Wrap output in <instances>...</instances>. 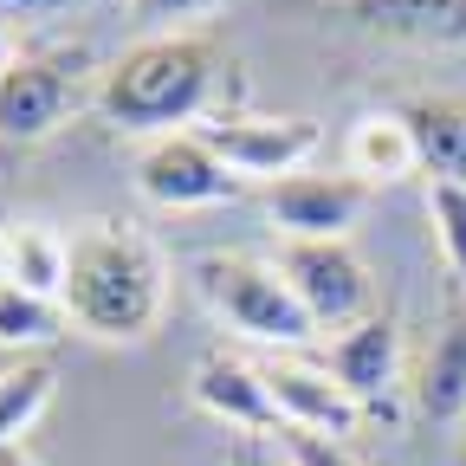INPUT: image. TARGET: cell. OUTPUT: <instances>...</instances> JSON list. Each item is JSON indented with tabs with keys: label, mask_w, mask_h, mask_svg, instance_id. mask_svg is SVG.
I'll use <instances>...</instances> for the list:
<instances>
[{
	"label": "cell",
	"mask_w": 466,
	"mask_h": 466,
	"mask_svg": "<svg viewBox=\"0 0 466 466\" xmlns=\"http://www.w3.org/2000/svg\"><path fill=\"white\" fill-rule=\"evenodd\" d=\"M0 7H20V14H46V7H58V0H0Z\"/></svg>",
	"instance_id": "obj_24"
},
{
	"label": "cell",
	"mask_w": 466,
	"mask_h": 466,
	"mask_svg": "<svg viewBox=\"0 0 466 466\" xmlns=\"http://www.w3.org/2000/svg\"><path fill=\"white\" fill-rule=\"evenodd\" d=\"M188 395H195L201 415H214V421H227V428H240L247 441L285 434V415H279V401H272V389H266V370H253V363H240V357H227V350H214V357L195 363Z\"/></svg>",
	"instance_id": "obj_9"
},
{
	"label": "cell",
	"mask_w": 466,
	"mask_h": 466,
	"mask_svg": "<svg viewBox=\"0 0 466 466\" xmlns=\"http://www.w3.org/2000/svg\"><path fill=\"white\" fill-rule=\"evenodd\" d=\"M415 408L428 421H460L466 415V311L447 318V330L428 343L415 370Z\"/></svg>",
	"instance_id": "obj_13"
},
{
	"label": "cell",
	"mask_w": 466,
	"mask_h": 466,
	"mask_svg": "<svg viewBox=\"0 0 466 466\" xmlns=\"http://www.w3.org/2000/svg\"><path fill=\"white\" fill-rule=\"evenodd\" d=\"M395 357H401L395 318H389V311H370V318H357L350 330H337L324 370H330L350 395H357L363 408H382V395H389V382H395Z\"/></svg>",
	"instance_id": "obj_11"
},
{
	"label": "cell",
	"mask_w": 466,
	"mask_h": 466,
	"mask_svg": "<svg viewBox=\"0 0 466 466\" xmlns=\"http://www.w3.org/2000/svg\"><path fill=\"white\" fill-rule=\"evenodd\" d=\"M279 453H285V466H357V453H350L343 441L305 434V428H285L279 434Z\"/></svg>",
	"instance_id": "obj_20"
},
{
	"label": "cell",
	"mask_w": 466,
	"mask_h": 466,
	"mask_svg": "<svg viewBox=\"0 0 466 466\" xmlns=\"http://www.w3.org/2000/svg\"><path fill=\"white\" fill-rule=\"evenodd\" d=\"M343 14L389 39H466V0H343Z\"/></svg>",
	"instance_id": "obj_14"
},
{
	"label": "cell",
	"mask_w": 466,
	"mask_h": 466,
	"mask_svg": "<svg viewBox=\"0 0 466 466\" xmlns=\"http://www.w3.org/2000/svg\"><path fill=\"white\" fill-rule=\"evenodd\" d=\"M52 363L46 357H20L14 370H0V447H20V434L46 415L52 401Z\"/></svg>",
	"instance_id": "obj_17"
},
{
	"label": "cell",
	"mask_w": 466,
	"mask_h": 466,
	"mask_svg": "<svg viewBox=\"0 0 466 466\" xmlns=\"http://www.w3.org/2000/svg\"><path fill=\"white\" fill-rule=\"evenodd\" d=\"M220 7V0H130L137 20H188V14H208Z\"/></svg>",
	"instance_id": "obj_21"
},
{
	"label": "cell",
	"mask_w": 466,
	"mask_h": 466,
	"mask_svg": "<svg viewBox=\"0 0 466 466\" xmlns=\"http://www.w3.org/2000/svg\"><path fill=\"white\" fill-rule=\"evenodd\" d=\"M195 285H201V299L240 330L253 343H272V350H291V343H305L318 324L311 311L299 305V291L285 285L279 266H259L247 253H201L195 266Z\"/></svg>",
	"instance_id": "obj_3"
},
{
	"label": "cell",
	"mask_w": 466,
	"mask_h": 466,
	"mask_svg": "<svg viewBox=\"0 0 466 466\" xmlns=\"http://www.w3.org/2000/svg\"><path fill=\"white\" fill-rule=\"evenodd\" d=\"M415 162L428 168V182H466V104L460 97H408L401 110Z\"/></svg>",
	"instance_id": "obj_12"
},
{
	"label": "cell",
	"mask_w": 466,
	"mask_h": 466,
	"mask_svg": "<svg viewBox=\"0 0 466 466\" xmlns=\"http://www.w3.org/2000/svg\"><path fill=\"white\" fill-rule=\"evenodd\" d=\"M78 66L85 52H14L0 66V137L7 143L52 137L78 104Z\"/></svg>",
	"instance_id": "obj_5"
},
{
	"label": "cell",
	"mask_w": 466,
	"mask_h": 466,
	"mask_svg": "<svg viewBox=\"0 0 466 466\" xmlns=\"http://www.w3.org/2000/svg\"><path fill=\"white\" fill-rule=\"evenodd\" d=\"M137 188L156 201V208H220V201H240L247 182L233 175L195 130H175V137H156L143 156H137Z\"/></svg>",
	"instance_id": "obj_7"
},
{
	"label": "cell",
	"mask_w": 466,
	"mask_h": 466,
	"mask_svg": "<svg viewBox=\"0 0 466 466\" xmlns=\"http://www.w3.org/2000/svg\"><path fill=\"white\" fill-rule=\"evenodd\" d=\"M195 137L240 175V182L299 175V162L324 143V130L311 116H214V124H195Z\"/></svg>",
	"instance_id": "obj_6"
},
{
	"label": "cell",
	"mask_w": 466,
	"mask_h": 466,
	"mask_svg": "<svg viewBox=\"0 0 466 466\" xmlns=\"http://www.w3.org/2000/svg\"><path fill=\"white\" fill-rule=\"evenodd\" d=\"M0 66H7V58H0Z\"/></svg>",
	"instance_id": "obj_26"
},
{
	"label": "cell",
	"mask_w": 466,
	"mask_h": 466,
	"mask_svg": "<svg viewBox=\"0 0 466 466\" xmlns=\"http://www.w3.org/2000/svg\"><path fill=\"white\" fill-rule=\"evenodd\" d=\"M66 324L72 318L58 299H39L0 272V350H46L52 337H66Z\"/></svg>",
	"instance_id": "obj_16"
},
{
	"label": "cell",
	"mask_w": 466,
	"mask_h": 466,
	"mask_svg": "<svg viewBox=\"0 0 466 466\" xmlns=\"http://www.w3.org/2000/svg\"><path fill=\"white\" fill-rule=\"evenodd\" d=\"M58 305H66V318L85 337L143 343L162 324V305H168L162 253L137 227L91 220L85 233L66 240V291H58Z\"/></svg>",
	"instance_id": "obj_1"
},
{
	"label": "cell",
	"mask_w": 466,
	"mask_h": 466,
	"mask_svg": "<svg viewBox=\"0 0 466 466\" xmlns=\"http://www.w3.org/2000/svg\"><path fill=\"white\" fill-rule=\"evenodd\" d=\"M0 272L26 291H39V299H58L66 291V240L46 227H20V233H7V266Z\"/></svg>",
	"instance_id": "obj_18"
},
{
	"label": "cell",
	"mask_w": 466,
	"mask_h": 466,
	"mask_svg": "<svg viewBox=\"0 0 466 466\" xmlns=\"http://www.w3.org/2000/svg\"><path fill=\"white\" fill-rule=\"evenodd\" d=\"M227 58L214 39L201 33H168V39H143L130 46L116 66L97 78V110L110 130L130 137H175L214 104Z\"/></svg>",
	"instance_id": "obj_2"
},
{
	"label": "cell",
	"mask_w": 466,
	"mask_h": 466,
	"mask_svg": "<svg viewBox=\"0 0 466 466\" xmlns=\"http://www.w3.org/2000/svg\"><path fill=\"white\" fill-rule=\"evenodd\" d=\"M279 272H285L291 291H299V305L311 311V324L350 330L357 318L376 311L370 266L357 259L350 240H285L279 247Z\"/></svg>",
	"instance_id": "obj_4"
},
{
	"label": "cell",
	"mask_w": 466,
	"mask_h": 466,
	"mask_svg": "<svg viewBox=\"0 0 466 466\" xmlns=\"http://www.w3.org/2000/svg\"><path fill=\"white\" fill-rule=\"evenodd\" d=\"M0 466H39V460H33L26 447H0Z\"/></svg>",
	"instance_id": "obj_23"
},
{
	"label": "cell",
	"mask_w": 466,
	"mask_h": 466,
	"mask_svg": "<svg viewBox=\"0 0 466 466\" xmlns=\"http://www.w3.org/2000/svg\"><path fill=\"white\" fill-rule=\"evenodd\" d=\"M408 168H421L415 162V143H408V124L389 110V116H363L357 130H350V175L357 182H401Z\"/></svg>",
	"instance_id": "obj_15"
},
{
	"label": "cell",
	"mask_w": 466,
	"mask_h": 466,
	"mask_svg": "<svg viewBox=\"0 0 466 466\" xmlns=\"http://www.w3.org/2000/svg\"><path fill=\"white\" fill-rule=\"evenodd\" d=\"M266 389H272V401H279L285 428L343 441V434H357V421H363V401L350 395L330 370H311V363H266Z\"/></svg>",
	"instance_id": "obj_10"
},
{
	"label": "cell",
	"mask_w": 466,
	"mask_h": 466,
	"mask_svg": "<svg viewBox=\"0 0 466 466\" xmlns=\"http://www.w3.org/2000/svg\"><path fill=\"white\" fill-rule=\"evenodd\" d=\"M453 466H466V441H460V447H453Z\"/></svg>",
	"instance_id": "obj_25"
},
{
	"label": "cell",
	"mask_w": 466,
	"mask_h": 466,
	"mask_svg": "<svg viewBox=\"0 0 466 466\" xmlns=\"http://www.w3.org/2000/svg\"><path fill=\"white\" fill-rule=\"evenodd\" d=\"M233 466H279V460H272V453H266L259 441H240V453H233Z\"/></svg>",
	"instance_id": "obj_22"
},
{
	"label": "cell",
	"mask_w": 466,
	"mask_h": 466,
	"mask_svg": "<svg viewBox=\"0 0 466 466\" xmlns=\"http://www.w3.org/2000/svg\"><path fill=\"white\" fill-rule=\"evenodd\" d=\"M259 201L285 240H343L370 208V182H357V175H279L259 188Z\"/></svg>",
	"instance_id": "obj_8"
},
{
	"label": "cell",
	"mask_w": 466,
	"mask_h": 466,
	"mask_svg": "<svg viewBox=\"0 0 466 466\" xmlns=\"http://www.w3.org/2000/svg\"><path fill=\"white\" fill-rule=\"evenodd\" d=\"M428 220H434V240L453 279L466 285V182H428Z\"/></svg>",
	"instance_id": "obj_19"
}]
</instances>
